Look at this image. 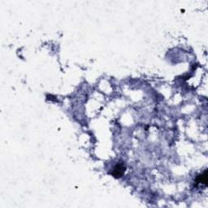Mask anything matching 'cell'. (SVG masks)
I'll use <instances>...</instances> for the list:
<instances>
[{
  "instance_id": "cell-2",
  "label": "cell",
  "mask_w": 208,
  "mask_h": 208,
  "mask_svg": "<svg viewBox=\"0 0 208 208\" xmlns=\"http://www.w3.org/2000/svg\"><path fill=\"white\" fill-rule=\"evenodd\" d=\"M196 183H202V184H204L205 185H206L207 184V174H206V171H205L204 173L200 176H198V178L196 180Z\"/></svg>"
},
{
  "instance_id": "cell-1",
  "label": "cell",
  "mask_w": 208,
  "mask_h": 208,
  "mask_svg": "<svg viewBox=\"0 0 208 208\" xmlns=\"http://www.w3.org/2000/svg\"><path fill=\"white\" fill-rule=\"evenodd\" d=\"M125 168H125V166H124V164H117V165H116V166L114 167V168H113V171H112V174L115 177H117V178L121 177V176H123V174L124 173V172H125Z\"/></svg>"
}]
</instances>
